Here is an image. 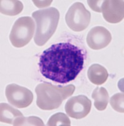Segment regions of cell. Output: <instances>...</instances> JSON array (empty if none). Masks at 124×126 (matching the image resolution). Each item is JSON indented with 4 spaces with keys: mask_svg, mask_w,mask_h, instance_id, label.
<instances>
[{
    "mask_svg": "<svg viewBox=\"0 0 124 126\" xmlns=\"http://www.w3.org/2000/svg\"><path fill=\"white\" fill-rule=\"evenodd\" d=\"M85 56L79 47L68 42L52 45L40 56L41 74L56 83H69L83 68Z\"/></svg>",
    "mask_w": 124,
    "mask_h": 126,
    "instance_id": "6da1fadb",
    "label": "cell"
},
{
    "mask_svg": "<svg viewBox=\"0 0 124 126\" xmlns=\"http://www.w3.org/2000/svg\"><path fill=\"white\" fill-rule=\"evenodd\" d=\"M75 90V86L73 85L62 86L47 82L40 83L35 88L36 105L43 110L56 109L65 100L73 94Z\"/></svg>",
    "mask_w": 124,
    "mask_h": 126,
    "instance_id": "7a4b0ae2",
    "label": "cell"
},
{
    "mask_svg": "<svg viewBox=\"0 0 124 126\" xmlns=\"http://www.w3.org/2000/svg\"><path fill=\"white\" fill-rule=\"evenodd\" d=\"M32 16L36 23L34 43L38 46H43L55 32L60 19V13L56 8L51 7L36 11Z\"/></svg>",
    "mask_w": 124,
    "mask_h": 126,
    "instance_id": "3957f363",
    "label": "cell"
},
{
    "mask_svg": "<svg viewBox=\"0 0 124 126\" xmlns=\"http://www.w3.org/2000/svg\"><path fill=\"white\" fill-rule=\"evenodd\" d=\"M35 24L30 16H23L16 20L10 34V40L14 47L21 48L30 42L34 33Z\"/></svg>",
    "mask_w": 124,
    "mask_h": 126,
    "instance_id": "277c9868",
    "label": "cell"
},
{
    "mask_svg": "<svg viewBox=\"0 0 124 126\" xmlns=\"http://www.w3.org/2000/svg\"><path fill=\"white\" fill-rule=\"evenodd\" d=\"M91 20V13L85 7L84 4L76 2L70 6L65 15L67 25L71 30L81 32L85 30Z\"/></svg>",
    "mask_w": 124,
    "mask_h": 126,
    "instance_id": "5b68a950",
    "label": "cell"
},
{
    "mask_svg": "<svg viewBox=\"0 0 124 126\" xmlns=\"http://www.w3.org/2000/svg\"><path fill=\"white\" fill-rule=\"evenodd\" d=\"M5 94L9 103L18 109L27 107L33 100V93L30 90L14 83L6 86Z\"/></svg>",
    "mask_w": 124,
    "mask_h": 126,
    "instance_id": "8992f818",
    "label": "cell"
},
{
    "mask_svg": "<svg viewBox=\"0 0 124 126\" xmlns=\"http://www.w3.org/2000/svg\"><path fill=\"white\" fill-rule=\"evenodd\" d=\"M91 107V100L85 95H79L70 98L66 103L65 109L70 117L81 119L90 113Z\"/></svg>",
    "mask_w": 124,
    "mask_h": 126,
    "instance_id": "52a82bcc",
    "label": "cell"
},
{
    "mask_svg": "<svg viewBox=\"0 0 124 126\" xmlns=\"http://www.w3.org/2000/svg\"><path fill=\"white\" fill-rule=\"evenodd\" d=\"M103 16L107 22L117 23L124 17V3L122 0L103 1L101 7Z\"/></svg>",
    "mask_w": 124,
    "mask_h": 126,
    "instance_id": "ba28073f",
    "label": "cell"
},
{
    "mask_svg": "<svg viewBox=\"0 0 124 126\" xmlns=\"http://www.w3.org/2000/svg\"><path fill=\"white\" fill-rule=\"evenodd\" d=\"M112 40L110 32L103 27L97 26L89 31L87 37V43L93 50H100L107 47Z\"/></svg>",
    "mask_w": 124,
    "mask_h": 126,
    "instance_id": "9c48e42d",
    "label": "cell"
},
{
    "mask_svg": "<svg viewBox=\"0 0 124 126\" xmlns=\"http://www.w3.org/2000/svg\"><path fill=\"white\" fill-rule=\"evenodd\" d=\"M87 75L90 81L97 85H102L105 83L108 77L107 69L99 64H93L90 66Z\"/></svg>",
    "mask_w": 124,
    "mask_h": 126,
    "instance_id": "30bf717a",
    "label": "cell"
},
{
    "mask_svg": "<svg viewBox=\"0 0 124 126\" xmlns=\"http://www.w3.org/2000/svg\"><path fill=\"white\" fill-rule=\"evenodd\" d=\"M23 116L20 110L12 107L8 103H1L0 107V121L13 125L15 120Z\"/></svg>",
    "mask_w": 124,
    "mask_h": 126,
    "instance_id": "8fae6325",
    "label": "cell"
},
{
    "mask_svg": "<svg viewBox=\"0 0 124 126\" xmlns=\"http://www.w3.org/2000/svg\"><path fill=\"white\" fill-rule=\"evenodd\" d=\"M1 13L8 16H15L20 14L23 10V4L17 0H1L0 1Z\"/></svg>",
    "mask_w": 124,
    "mask_h": 126,
    "instance_id": "7c38bea8",
    "label": "cell"
},
{
    "mask_svg": "<svg viewBox=\"0 0 124 126\" xmlns=\"http://www.w3.org/2000/svg\"><path fill=\"white\" fill-rule=\"evenodd\" d=\"M91 97L94 100V106L97 110H105L109 100V94L105 88H96L93 92Z\"/></svg>",
    "mask_w": 124,
    "mask_h": 126,
    "instance_id": "4fadbf2b",
    "label": "cell"
},
{
    "mask_svg": "<svg viewBox=\"0 0 124 126\" xmlns=\"http://www.w3.org/2000/svg\"><path fill=\"white\" fill-rule=\"evenodd\" d=\"M48 126H70L71 122L66 114L58 112L53 115L47 122Z\"/></svg>",
    "mask_w": 124,
    "mask_h": 126,
    "instance_id": "5bb4252c",
    "label": "cell"
},
{
    "mask_svg": "<svg viewBox=\"0 0 124 126\" xmlns=\"http://www.w3.org/2000/svg\"><path fill=\"white\" fill-rule=\"evenodd\" d=\"M14 126H44L43 120L40 117L35 116H30L24 117L22 116L18 119H16L13 123Z\"/></svg>",
    "mask_w": 124,
    "mask_h": 126,
    "instance_id": "9a60e30c",
    "label": "cell"
},
{
    "mask_svg": "<svg viewBox=\"0 0 124 126\" xmlns=\"http://www.w3.org/2000/svg\"><path fill=\"white\" fill-rule=\"evenodd\" d=\"M124 93H118L113 95L110 100V103L113 110L120 113L124 112Z\"/></svg>",
    "mask_w": 124,
    "mask_h": 126,
    "instance_id": "2e32d148",
    "label": "cell"
},
{
    "mask_svg": "<svg viewBox=\"0 0 124 126\" xmlns=\"http://www.w3.org/2000/svg\"><path fill=\"white\" fill-rule=\"evenodd\" d=\"M88 4H89V6L90 7V8L92 10L95 11V12H101V4H102L103 1H88Z\"/></svg>",
    "mask_w": 124,
    "mask_h": 126,
    "instance_id": "e0dca14e",
    "label": "cell"
}]
</instances>
